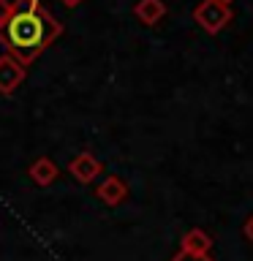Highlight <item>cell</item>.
<instances>
[{"label":"cell","instance_id":"cell-7","mask_svg":"<svg viewBox=\"0 0 253 261\" xmlns=\"http://www.w3.org/2000/svg\"><path fill=\"white\" fill-rule=\"evenodd\" d=\"M180 250L207 256V253L212 250V240H210L207 231H201V228H191V231H185L183 240H180Z\"/></svg>","mask_w":253,"mask_h":261},{"label":"cell","instance_id":"cell-8","mask_svg":"<svg viewBox=\"0 0 253 261\" xmlns=\"http://www.w3.org/2000/svg\"><path fill=\"white\" fill-rule=\"evenodd\" d=\"M134 14L142 24H158L166 16V3L163 0H139L134 6Z\"/></svg>","mask_w":253,"mask_h":261},{"label":"cell","instance_id":"cell-2","mask_svg":"<svg viewBox=\"0 0 253 261\" xmlns=\"http://www.w3.org/2000/svg\"><path fill=\"white\" fill-rule=\"evenodd\" d=\"M232 6L223 3V0H201L199 6L193 8V19L199 22L201 30H207L210 36H215V33H220L226 28L229 22H232Z\"/></svg>","mask_w":253,"mask_h":261},{"label":"cell","instance_id":"cell-11","mask_svg":"<svg viewBox=\"0 0 253 261\" xmlns=\"http://www.w3.org/2000/svg\"><path fill=\"white\" fill-rule=\"evenodd\" d=\"M245 237H248V240L253 242V215H250L248 220H245Z\"/></svg>","mask_w":253,"mask_h":261},{"label":"cell","instance_id":"cell-3","mask_svg":"<svg viewBox=\"0 0 253 261\" xmlns=\"http://www.w3.org/2000/svg\"><path fill=\"white\" fill-rule=\"evenodd\" d=\"M28 76V68L11 55H0V95H14Z\"/></svg>","mask_w":253,"mask_h":261},{"label":"cell","instance_id":"cell-13","mask_svg":"<svg viewBox=\"0 0 253 261\" xmlns=\"http://www.w3.org/2000/svg\"><path fill=\"white\" fill-rule=\"evenodd\" d=\"M223 3H229V6H232V0H223Z\"/></svg>","mask_w":253,"mask_h":261},{"label":"cell","instance_id":"cell-6","mask_svg":"<svg viewBox=\"0 0 253 261\" xmlns=\"http://www.w3.org/2000/svg\"><path fill=\"white\" fill-rule=\"evenodd\" d=\"M28 174H30V179L36 185H41V188H46V185H52L55 179H57V163L52 161V158H36L30 163V169H28Z\"/></svg>","mask_w":253,"mask_h":261},{"label":"cell","instance_id":"cell-12","mask_svg":"<svg viewBox=\"0 0 253 261\" xmlns=\"http://www.w3.org/2000/svg\"><path fill=\"white\" fill-rule=\"evenodd\" d=\"M60 3H63V6H68V8H77L82 0H60Z\"/></svg>","mask_w":253,"mask_h":261},{"label":"cell","instance_id":"cell-4","mask_svg":"<svg viewBox=\"0 0 253 261\" xmlns=\"http://www.w3.org/2000/svg\"><path fill=\"white\" fill-rule=\"evenodd\" d=\"M68 171L77 177V182L90 185L93 179H98V174L104 171V166H101V161H98L93 152H79V155H73V158L68 161Z\"/></svg>","mask_w":253,"mask_h":261},{"label":"cell","instance_id":"cell-1","mask_svg":"<svg viewBox=\"0 0 253 261\" xmlns=\"http://www.w3.org/2000/svg\"><path fill=\"white\" fill-rule=\"evenodd\" d=\"M63 36V22L41 6V0H14L11 16L0 24V46L24 68Z\"/></svg>","mask_w":253,"mask_h":261},{"label":"cell","instance_id":"cell-5","mask_svg":"<svg viewBox=\"0 0 253 261\" xmlns=\"http://www.w3.org/2000/svg\"><path fill=\"white\" fill-rule=\"evenodd\" d=\"M95 196L106 204V207H117V204L125 201V196H128V185L122 182V179H120L117 174H109L101 185L95 188Z\"/></svg>","mask_w":253,"mask_h":261},{"label":"cell","instance_id":"cell-10","mask_svg":"<svg viewBox=\"0 0 253 261\" xmlns=\"http://www.w3.org/2000/svg\"><path fill=\"white\" fill-rule=\"evenodd\" d=\"M14 11V0H0V24H3Z\"/></svg>","mask_w":253,"mask_h":261},{"label":"cell","instance_id":"cell-9","mask_svg":"<svg viewBox=\"0 0 253 261\" xmlns=\"http://www.w3.org/2000/svg\"><path fill=\"white\" fill-rule=\"evenodd\" d=\"M171 261H212V256L207 253V256H199V253H185V250H180L171 256Z\"/></svg>","mask_w":253,"mask_h":261}]
</instances>
